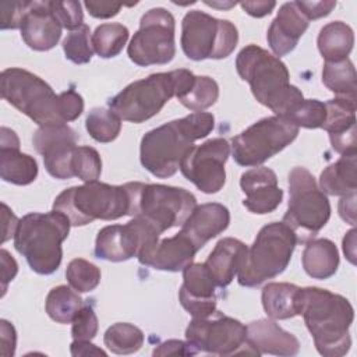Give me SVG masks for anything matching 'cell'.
I'll return each mask as SVG.
<instances>
[{
    "label": "cell",
    "mask_w": 357,
    "mask_h": 357,
    "mask_svg": "<svg viewBox=\"0 0 357 357\" xmlns=\"http://www.w3.org/2000/svg\"><path fill=\"white\" fill-rule=\"evenodd\" d=\"M85 128L98 142H112L121 131V119L110 109L95 107L85 120Z\"/></svg>",
    "instance_id": "37"
},
{
    "label": "cell",
    "mask_w": 357,
    "mask_h": 357,
    "mask_svg": "<svg viewBox=\"0 0 357 357\" xmlns=\"http://www.w3.org/2000/svg\"><path fill=\"white\" fill-rule=\"evenodd\" d=\"M298 135V127L280 116L264 117L231 138L233 159L240 166H259Z\"/></svg>",
    "instance_id": "12"
},
{
    "label": "cell",
    "mask_w": 357,
    "mask_h": 357,
    "mask_svg": "<svg viewBox=\"0 0 357 357\" xmlns=\"http://www.w3.org/2000/svg\"><path fill=\"white\" fill-rule=\"evenodd\" d=\"M63 50L66 59L74 64H86L93 54L92 36L88 25L82 24L74 31H70L63 40Z\"/></svg>",
    "instance_id": "39"
},
{
    "label": "cell",
    "mask_w": 357,
    "mask_h": 357,
    "mask_svg": "<svg viewBox=\"0 0 357 357\" xmlns=\"http://www.w3.org/2000/svg\"><path fill=\"white\" fill-rule=\"evenodd\" d=\"M230 223L229 209L218 202H208L197 205L185 222L181 225L180 231L184 233L192 244L201 250L209 240L223 233Z\"/></svg>",
    "instance_id": "24"
},
{
    "label": "cell",
    "mask_w": 357,
    "mask_h": 357,
    "mask_svg": "<svg viewBox=\"0 0 357 357\" xmlns=\"http://www.w3.org/2000/svg\"><path fill=\"white\" fill-rule=\"evenodd\" d=\"M356 229H351L343 238V252L351 264H356Z\"/></svg>",
    "instance_id": "55"
},
{
    "label": "cell",
    "mask_w": 357,
    "mask_h": 357,
    "mask_svg": "<svg viewBox=\"0 0 357 357\" xmlns=\"http://www.w3.org/2000/svg\"><path fill=\"white\" fill-rule=\"evenodd\" d=\"M20 31L28 47L36 52H46L57 45L63 26L52 13L49 1H29Z\"/></svg>",
    "instance_id": "20"
},
{
    "label": "cell",
    "mask_w": 357,
    "mask_h": 357,
    "mask_svg": "<svg viewBox=\"0 0 357 357\" xmlns=\"http://www.w3.org/2000/svg\"><path fill=\"white\" fill-rule=\"evenodd\" d=\"M29 1H3L1 8V29H17L28 10Z\"/></svg>",
    "instance_id": "44"
},
{
    "label": "cell",
    "mask_w": 357,
    "mask_h": 357,
    "mask_svg": "<svg viewBox=\"0 0 357 357\" xmlns=\"http://www.w3.org/2000/svg\"><path fill=\"white\" fill-rule=\"evenodd\" d=\"M70 220L59 211L31 212L20 219L14 236L15 250L39 275L54 273L63 259V241L70 233Z\"/></svg>",
    "instance_id": "4"
},
{
    "label": "cell",
    "mask_w": 357,
    "mask_h": 357,
    "mask_svg": "<svg viewBox=\"0 0 357 357\" xmlns=\"http://www.w3.org/2000/svg\"><path fill=\"white\" fill-rule=\"evenodd\" d=\"M144 339V332L138 326L117 322L106 329L103 343L114 354H132L142 347Z\"/></svg>",
    "instance_id": "34"
},
{
    "label": "cell",
    "mask_w": 357,
    "mask_h": 357,
    "mask_svg": "<svg viewBox=\"0 0 357 357\" xmlns=\"http://www.w3.org/2000/svg\"><path fill=\"white\" fill-rule=\"evenodd\" d=\"M219 98L218 82L206 75H195L190 86L177 99L192 112H204Z\"/></svg>",
    "instance_id": "36"
},
{
    "label": "cell",
    "mask_w": 357,
    "mask_h": 357,
    "mask_svg": "<svg viewBox=\"0 0 357 357\" xmlns=\"http://www.w3.org/2000/svg\"><path fill=\"white\" fill-rule=\"evenodd\" d=\"M318 50L325 61H337L346 59L354 45V32L343 21H332L319 31Z\"/></svg>",
    "instance_id": "30"
},
{
    "label": "cell",
    "mask_w": 357,
    "mask_h": 357,
    "mask_svg": "<svg viewBox=\"0 0 357 357\" xmlns=\"http://www.w3.org/2000/svg\"><path fill=\"white\" fill-rule=\"evenodd\" d=\"M128 28L119 22H109L96 26L92 33L93 52L102 59H112L120 54L128 39Z\"/></svg>",
    "instance_id": "35"
},
{
    "label": "cell",
    "mask_w": 357,
    "mask_h": 357,
    "mask_svg": "<svg viewBox=\"0 0 357 357\" xmlns=\"http://www.w3.org/2000/svg\"><path fill=\"white\" fill-rule=\"evenodd\" d=\"M0 266H1V286H3L1 296H4L8 282H11L18 272L17 261L4 248H1V251H0Z\"/></svg>",
    "instance_id": "49"
},
{
    "label": "cell",
    "mask_w": 357,
    "mask_h": 357,
    "mask_svg": "<svg viewBox=\"0 0 357 357\" xmlns=\"http://www.w3.org/2000/svg\"><path fill=\"white\" fill-rule=\"evenodd\" d=\"M32 144L42 155L47 173L59 180L74 177L73 158L77 148V134L67 124H50L39 127Z\"/></svg>",
    "instance_id": "17"
},
{
    "label": "cell",
    "mask_w": 357,
    "mask_h": 357,
    "mask_svg": "<svg viewBox=\"0 0 357 357\" xmlns=\"http://www.w3.org/2000/svg\"><path fill=\"white\" fill-rule=\"evenodd\" d=\"M298 315L310 331L315 349L325 357H342L351 346L349 329L354 319L350 301L321 287H300Z\"/></svg>",
    "instance_id": "1"
},
{
    "label": "cell",
    "mask_w": 357,
    "mask_h": 357,
    "mask_svg": "<svg viewBox=\"0 0 357 357\" xmlns=\"http://www.w3.org/2000/svg\"><path fill=\"white\" fill-rule=\"evenodd\" d=\"M297 237L283 222L265 225L248 248L245 261L237 273L244 287H257L280 275L289 265Z\"/></svg>",
    "instance_id": "8"
},
{
    "label": "cell",
    "mask_w": 357,
    "mask_h": 357,
    "mask_svg": "<svg viewBox=\"0 0 357 357\" xmlns=\"http://www.w3.org/2000/svg\"><path fill=\"white\" fill-rule=\"evenodd\" d=\"M205 4L211 6V7H216V8H230V7H234L236 3H215V1H205Z\"/></svg>",
    "instance_id": "56"
},
{
    "label": "cell",
    "mask_w": 357,
    "mask_h": 357,
    "mask_svg": "<svg viewBox=\"0 0 357 357\" xmlns=\"http://www.w3.org/2000/svg\"><path fill=\"white\" fill-rule=\"evenodd\" d=\"M1 208H3V222H4L1 243H6L10 237L15 236V231L20 225V219L13 213V211L4 202L1 204Z\"/></svg>",
    "instance_id": "53"
},
{
    "label": "cell",
    "mask_w": 357,
    "mask_h": 357,
    "mask_svg": "<svg viewBox=\"0 0 357 357\" xmlns=\"http://www.w3.org/2000/svg\"><path fill=\"white\" fill-rule=\"evenodd\" d=\"M66 279L75 291L88 293L100 283V269L86 259L75 258L67 265Z\"/></svg>",
    "instance_id": "38"
},
{
    "label": "cell",
    "mask_w": 357,
    "mask_h": 357,
    "mask_svg": "<svg viewBox=\"0 0 357 357\" xmlns=\"http://www.w3.org/2000/svg\"><path fill=\"white\" fill-rule=\"evenodd\" d=\"M199 250L181 231L173 237L159 238L151 248L139 254V264L158 271L178 272L190 265Z\"/></svg>",
    "instance_id": "22"
},
{
    "label": "cell",
    "mask_w": 357,
    "mask_h": 357,
    "mask_svg": "<svg viewBox=\"0 0 357 357\" xmlns=\"http://www.w3.org/2000/svg\"><path fill=\"white\" fill-rule=\"evenodd\" d=\"M71 354L78 357V356H106V353L92 344L89 340H74L70 346Z\"/></svg>",
    "instance_id": "54"
},
{
    "label": "cell",
    "mask_w": 357,
    "mask_h": 357,
    "mask_svg": "<svg viewBox=\"0 0 357 357\" xmlns=\"http://www.w3.org/2000/svg\"><path fill=\"white\" fill-rule=\"evenodd\" d=\"M213 127L212 113L194 112L148 131L141 139V165L155 177H172L192 144L205 138Z\"/></svg>",
    "instance_id": "2"
},
{
    "label": "cell",
    "mask_w": 357,
    "mask_h": 357,
    "mask_svg": "<svg viewBox=\"0 0 357 357\" xmlns=\"http://www.w3.org/2000/svg\"><path fill=\"white\" fill-rule=\"evenodd\" d=\"M308 24L310 21L297 7L296 1L282 4L266 33V40L273 54L280 59L293 52L307 31Z\"/></svg>",
    "instance_id": "23"
},
{
    "label": "cell",
    "mask_w": 357,
    "mask_h": 357,
    "mask_svg": "<svg viewBox=\"0 0 357 357\" xmlns=\"http://www.w3.org/2000/svg\"><path fill=\"white\" fill-rule=\"evenodd\" d=\"M322 82L336 98L356 100V70L349 57L337 61H325Z\"/></svg>",
    "instance_id": "32"
},
{
    "label": "cell",
    "mask_w": 357,
    "mask_h": 357,
    "mask_svg": "<svg viewBox=\"0 0 357 357\" xmlns=\"http://www.w3.org/2000/svg\"><path fill=\"white\" fill-rule=\"evenodd\" d=\"M130 194L131 218H141L151 223L160 234L172 227L181 226L197 206L192 192L181 187L126 183Z\"/></svg>",
    "instance_id": "7"
},
{
    "label": "cell",
    "mask_w": 357,
    "mask_h": 357,
    "mask_svg": "<svg viewBox=\"0 0 357 357\" xmlns=\"http://www.w3.org/2000/svg\"><path fill=\"white\" fill-rule=\"evenodd\" d=\"M82 307V298L71 286L53 287L45 301V310L47 315L57 324H70Z\"/></svg>",
    "instance_id": "33"
},
{
    "label": "cell",
    "mask_w": 357,
    "mask_h": 357,
    "mask_svg": "<svg viewBox=\"0 0 357 357\" xmlns=\"http://www.w3.org/2000/svg\"><path fill=\"white\" fill-rule=\"evenodd\" d=\"M1 96L11 106L26 114L39 127L66 124L60 112V98L40 77L24 68L1 71Z\"/></svg>",
    "instance_id": "10"
},
{
    "label": "cell",
    "mask_w": 357,
    "mask_h": 357,
    "mask_svg": "<svg viewBox=\"0 0 357 357\" xmlns=\"http://www.w3.org/2000/svg\"><path fill=\"white\" fill-rule=\"evenodd\" d=\"M240 187L245 194L243 205L257 215L273 212L283 199V190L278 185L276 173L265 166L244 172L240 177Z\"/></svg>",
    "instance_id": "19"
},
{
    "label": "cell",
    "mask_w": 357,
    "mask_h": 357,
    "mask_svg": "<svg viewBox=\"0 0 357 357\" xmlns=\"http://www.w3.org/2000/svg\"><path fill=\"white\" fill-rule=\"evenodd\" d=\"M160 233L141 218H132L126 225H110L99 230L95 241V255L110 262H123L138 257L151 248Z\"/></svg>",
    "instance_id": "16"
},
{
    "label": "cell",
    "mask_w": 357,
    "mask_h": 357,
    "mask_svg": "<svg viewBox=\"0 0 357 357\" xmlns=\"http://www.w3.org/2000/svg\"><path fill=\"white\" fill-rule=\"evenodd\" d=\"M185 339L198 353L222 357L236 354L258 356L247 342V326L219 311L206 318H192L185 329Z\"/></svg>",
    "instance_id": "13"
},
{
    "label": "cell",
    "mask_w": 357,
    "mask_h": 357,
    "mask_svg": "<svg viewBox=\"0 0 357 357\" xmlns=\"http://www.w3.org/2000/svg\"><path fill=\"white\" fill-rule=\"evenodd\" d=\"M357 153L342 155L340 159L329 165L319 177L321 191L328 195H349L357 190Z\"/></svg>",
    "instance_id": "28"
},
{
    "label": "cell",
    "mask_w": 357,
    "mask_h": 357,
    "mask_svg": "<svg viewBox=\"0 0 357 357\" xmlns=\"http://www.w3.org/2000/svg\"><path fill=\"white\" fill-rule=\"evenodd\" d=\"M60 98V112L64 123L74 121L84 112V99L74 89L64 91L59 95Z\"/></svg>",
    "instance_id": "45"
},
{
    "label": "cell",
    "mask_w": 357,
    "mask_h": 357,
    "mask_svg": "<svg viewBox=\"0 0 357 357\" xmlns=\"http://www.w3.org/2000/svg\"><path fill=\"white\" fill-rule=\"evenodd\" d=\"M216 283L205 264L191 262L183 269L180 304L192 318H206L216 311Z\"/></svg>",
    "instance_id": "18"
},
{
    "label": "cell",
    "mask_w": 357,
    "mask_h": 357,
    "mask_svg": "<svg viewBox=\"0 0 357 357\" xmlns=\"http://www.w3.org/2000/svg\"><path fill=\"white\" fill-rule=\"evenodd\" d=\"M230 155V144L225 138H212L192 145L180 162V172L199 191L219 192L226 183L225 165Z\"/></svg>",
    "instance_id": "15"
},
{
    "label": "cell",
    "mask_w": 357,
    "mask_h": 357,
    "mask_svg": "<svg viewBox=\"0 0 357 357\" xmlns=\"http://www.w3.org/2000/svg\"><path fill=\"white\" fill-rule=\"evenodd\" d=\"M298 290L300 287L293 283H268L261 294L266 315L272 319H289L298 315Z\"/></svg>",
    "instance_id": "29"
},
{
    "label": "cell",
    "mask_w": 357,
    "mask_h": 357,
    "mask_svg": "<svg viewBox=\"0 0 357 357\" xmlns=\"http://www.w3.org/2000/svg\"><path fill=\"white\" fill-rule=\"evenodd\" d=\"M174 29V17L166 8L146 11L127 47L130 60L141 67L170 63L176 54Z\"/></svg>",
    "instance_id": "14"
},
{
    "label": "cell",
    "mask_w": 357,
    "mask_h": 357,
    "mask_svg": "<svg viewBox=\"0 0 357 357\" xmlns=\"http://www.w3.org/2000/svg\"><path fill=\"white\" fill-rule=\"evenodd\" d=\"M0 339H1V354L6 357H10L15 351V343H17V335L13 324H10L6 319L0 321Z\"/></svg>",
    "instance_id": "50"
},
{
    "label": "cell",
    "mask_w": 357,
    "mask_h": 357,
    "mask_svg": "<svg viewBox=\"0 0 357 357\" xmlns=\"http://www.w3.org/2000/svg\"><path fill=\"white\" fill-rule=\"evenodd\" d=\"M84 6L86 7L88 13L95 18H110L119 14L121 4L112 3V1H85Z\"/></svg>",
    "instance_id": "48"
},
{
    "label": "cell",
    "mask_w": 357,
    "mask_h": 357,
    "mask_svg": "<svg viewBox=\"0 0 357 357\" xmlns=\"http://www.w3.org/2000/svg\"><path fill=\"white\" fill-rule=\"evenodd\" d=\"M247 342L258 356L273 354L289 357L296 356L300 350L298 339L282 329L272 318L252 321L247 326Z\"/></svg>",
    "instance_id": "25"
},
{
    "label": "cell",
    "mask_w": 357,
    "mask_h": 357,
    "mask_svg": "<svg viewBox=\"0 0 357 357\" xmlns=\"http://www.w3.org/2000/svg\"><path fill=\"white\" fill-rule=\"evenodd\" d=\"M238 42L233 22L218 20L204 11H188L181 21V49L194 61L229 57Z\"/></svg>",
    "instance_id": "11"
},
{
    "label": "cell",
    "mask_w": 357,
    "mask_h": 357,
    "mask_svg": "<svg viewBox=\"0 0 357 357\" xmlns=\"http://www.w3.org/2000/svg\"><path fill=\"white\" fill-rule=\"evenodd\" d=\"M303 268L314 279H329L339 268V251L329 238H311L303 251Z\"/></svg>",
    "instance_id": "27"
},
{
    "label": "cell",
    "mask_w": 357,
    "mask_h": 357,
    "mask_svg": "<svg viewBox=\"0 0 357 357\" xmlns=\"http://www.w3.org/2000/svg\"><path fill=\"white\" fill-rule=\"evenodd\" d=\"M248 247L233 237L220 238L204 262L216 286L227 287L245 261Z\"/></svg>",
    "instance_id": "26"
},
{
    "label": "cell",
    "mask_w": 357,
    "mask_h": 357,
    "mask_svg": "<svg viewBox=\"0 0 357 357\" xmlns=\"http://www.w3.org/2000/svg\"><path fill=\"white\" fill-rule=\"evenodd\" d=\"M49 6L63 28L74 31L84 24L79 1H49Z\"/></svg>",
    "instance_id": "43"
},
{
    "label": "cell",
    "mask_w": 357,
    "mask_h": 357,
    "mask_svg": "<svg viewBox=\"0 0 357 357\" xmlns=\"http://www.w3.org/2000/svg\"><path fill=\"white\" fill-rule=\"evenodd\" d=\"M194 77L190 70L184 68L151 74L128 84L121 92L110 98L107 100L109 109L121 120L135 124L144 123L158 114L173 96H180Z\"/></svg>",
    "instance_id": "5"
},
{
    "label": "cell",
    "mask_w": 357,
    "mask_h": 357,
    "mask_svg": "<svg viewBox=\"0 0 357 357\" xmlns=\"http://www.w3.org/2000/svg\"><path fill=\"white\" fill-rule=\"evenodd\" d=\"M283 119L298 128H322L326 120V107L325 103L318 99H303Z\"/></svg>",
    "instance_id": "40"
},
{
    "label": "cell",
    "mask_w": 357,
    "mask_h": 357,
    "mask_svg": "<svg viewBox=\"0 0 357 357\" xmlns=\"http://www.w3.org/2000/svg\"><path fill=\"white\" fill-rule=\"evenodd\" d=\"M289 204L283 223L297 237V243L314 238L331 218V204L318 188L314 176L305 167H294L289 173Z\"/></svg>",
    "instance_id": "9"
},
{
    "label": "cell",
    "mask_w": 357,
    "mask_h": 357,
    "mask_svg": "<svg viewBox=\"0 0 357 357\" xmlns=\"http://www.w3.org/2000/svg\"><path fill=\"white\" fill-rule=\"evenodd\" d=\"M326 120L322 126L329 132L332 148L340 155L357 153L356 100L333 98L325 102Z\"/></svg>",
    "instance_id": "21"
},
{
    "label": "cell",
    "mask_w": 357,
    "mask_h": 357,
    "mask_svg": "<svg viewBox=\"0 0 357 357\" xmlns=\"http://www.w3.org/2000/svg\"><path fill=\"white\" fill-rule=\"evenodd\" d=\"M297 7L307 17V20H318L331 14L335 8L336 1L333 0H319V1H296Z\"/></svg>",
    "instance_id": "46"
},
{
    "label": "cell",
    "mask_w": 357,
    "mask_h": 357,
    "mask_svg": "<svg viewBox=\"0 0 357 357\" xmlns=\"http://www.w3.org/2000/svg\"><path fill=\"white\" fill-rule=\"evenodd\" d=\"M74 177L89 183L96 181L102 173V159L92 146H77L73 158Z\"/></svg>",
    "instance_id": "41"
},
{
    "label": "cell",
    "mask_w": 357,
    "mask_h": 357,
    "mask_svg": "<svg viewBox=\"0 0 357 357\" xmlns=\"http://www.w3.org/2000/svg\"><path fill=\"white\" fill-rule=\"evenodd\" d=\"M53 209L66 215L71 226H85L96 219L116 220L130 212V194L127 185H110L89 181L61 191Z\"/></svg>",
    "instance_id": "6"
},
{
    "label": "cell",
    "mask_w": 357,
    "mask_h": 357,
    "mask_svg": "<svg viewBox=\"0 0 357 357\" xmlns=\"http://www.w3.org/2000/svg\"><path fill=\"white\" fill-rule=\"evenodd\" d=\"M240 6L247 14L261 18L271 14L272 10L276 7V3L275 1H241Z\"/></svg>",
    "instance_id": "51"
},
{
    "label": "cell",
    "mask_w": 357,
    "mask_h": 357,
    "mask_svg": "<svg viewBox=\"0 0 357 357\" xmlns=\"http://www.w3.org/2000/svg\"><path fill=\"white\" fill-rule=\"evenodd\" d=\"M98 317L91 305H82L71 322L74 340H92L98 333Z\"/></svg>",
    "instance_id": "42"
},
{
    "label": "cell",
    "mask_w": 357,
    "mask_h": 357,
    "mask_svg": "<svg viewBox=\"0 0 357 357\" xmlns=\"http://www.w3.org/2000/svg\"><path fill=\"white\" fill-rule=\"evenodd\" d=\"M236 70L248 82L254 98L275 116L286 117L304 99L303 92L290 84L286 64L257 45H248L238 52Z\"/></svg>",
    "instance_id": "3"
},
{
    "label": "cell",
    "mask_w": 357,
    "mask_h": 357,
    "mask_svg": "<svg viewBox=\"0 0 357 357\" xmlns=\"http://www.w3.org/2000/svg\"><path fill=\"white\" fill-rule=\"evenodd\" d=\"M339 215L344 222L356 225V192L342 197L339 201Z\"/></svg>",
    "instance_id": "52"
},
{
    "label": "cell",
    "mask_w": 357,
    "mask_h": 357,
    "mask_svg": "<svg viewBox=\"0 0 357 357\" xmlns=\"http://www.w3.org/2000/svg\"><path fill=\"white\" fill-rule=\"evenodd\" d=\"M0 176L4 181L15 185H28L38 176V163L20 148L0 146Z\"/></svg>",
    "instance_id": "31"
},
{
    "label": "cell",
    "mask_w": 357,
    "mask_h": 357,
    "mask_svg": "<svg viewBox=\"0 0 357 357\" xmlns=\"http://www.w3.org/2000/svg\"><path fill=\"white\" fill-rule=\"evenodd\" d=\"M153 356H195L198 351L188 343L177 339L162 342L152 353Z\"/></svg>",
    "instance_id": "47"
}]
</instances>
